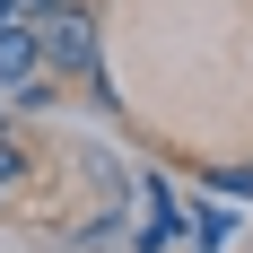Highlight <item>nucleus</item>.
<instances>
[{"mask_svg": "<svg viewBox=\"0 0 253 253\" xmlns=\"http://www.w3.org/2000/svg\"><path fill=\"white\" fill-rule=\"evenodd\" d=\"M44 70H96V18L79 9V0H61V9H44Z\"/></svg>", "mask_w": 253, "mask_h": 253, "instance_id": "obj_1", "label": "nucleus"}, {"mask_svg": "<svg viewBox=\"0 0 253 253\" xmlns=\"http://www.w3.org/2000/svg\"><path fill=\"white\" fill-rule=\"evenodd\" d=\"M26 79H44V26L9 18L0 26V87H26Z\"/></svg>", "mask_w": 253, "mask_h": 253, "instance_id": "obj_2", "label": "nucleus"}, {"mask_svg": "<svg viewBox=\"0 0 253 253\" xmlns=\"http://www.w3.org/2000/svg\"><path fill=\"white\" fill-rule=\"evenodd\" d=\"M175 245V192L166 183H149V227H140V253H166Z\"/></svg>", "mask_w": 253, "mask_h": 253, "instance_id": "obj_3", "label": "nucleus"}, {"mask_svg": "<svg viewBox=\"0 0 253 253\" xmlns=\"http://www.w3.org/2000/svg\"><path fill=\"white\" fill-rule=\"evenodd\" d=\"M227 236H236V218H227V210H201V253H218Z\"/></svg>", "mask_w": 253, "mask_h": 253, "instance_id": "obj_4", "label": "nucleus"}, {"mask_svg": "<svg viewBox=\"0 0 253 253\" xmlns=\"http://www.w3.org/2000/svg\"><path fill=\"white\" fill-rule=\"evenodd\" d=\"M18 175H26V157H18V140H0V192H18Z\"/></svg>", "mask_w": 253, "mask_h": 253, "instance_id": "obj_5", "label": "nucleus"}, {"mask_svg": "<svg viewBox=\"0 0 253 253\" xmlns=\"http://www.w3.org/2000/svg\"><path fill=\"white\" fill-rule=\"evenodd\" d=\"M218 192H253V175H218Z\"/></svg>", "mask_w": 253, "mask_h": 253, "instance_id": "obj_6", "label": "nucleus"}, {"mask_svg": "<svg viewBox=\"0 0 253 253\" xmlns=\"http://www.w3.org/2000/svg\"><path fill=\"white\" fill-rule=\"evenodd\" d=\"M26 9H35V18H44V9H61V0H26Z\"/></svg>", "mask_w": 253, "mask_h": 253, "instance_id": "obj_7", "label": "nucleus"}, {"mask_svg": "<svg viewBox=\"0 0 253 253\" xmlns=\"http://www.w3.org/2000/svg\"><path fill=\"white\" fill-rule=\"evenodd\" d=\"M0 26H9V0H0Z\"/></svg>", "mask_w": 253, "mask_h": 253, "instance_id": "obj_8", "label": "nucleus"}]
</instances>
